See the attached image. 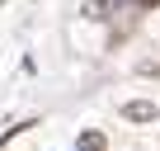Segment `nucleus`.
Returning a JSON list of instances; mask_svg holds the SVG:
<instances>
[{
	"label": "nucleus",
	"mask_w": 160,
	"mask_h": 151,
	"mask_svg": "<svg viewBox=\"0 0 160 151\" xmlns=\"http://www.w3.org/2000/svg\"><path fill=\"white\" fill-rule=\"evenodd\" d=\"M155 113H160V109H155L151 99H127V104L118 109L122 123H155Z\"/></svg>",
	"instance_id": "obj_1"
},
{
	"label": "nucleus",
	"mask_w": 160,
	"mask_h": 151,
	"mask_svg": "<svg viewBox=\"0 0 160 151\" xmlns=\"http://www.w3.org/2000/svg\"><path fill=\"white\" fill-rule=\"evenodd\" d=\"M132 5H141V10H155V5H160V0H132Z\"/></svg>",
	"instance_id": "obj_4"
},
{
	"label": "nucleus",
	"mask_w": 160,
	"mask_h": 151,
	"mask_svg": "<svg viewBox=\"0 0 160 151\" xmlns=\"http://www.w3.org/2000/svg\"><path fill=\"white\" fill-rule=\"evenodd\" d=\"M118 5H122V0H80V14L94 19V24H108L118 14Z\"/></svg>",
	"instance_id": "obj_2"
},
{
	"label": "nucleus",
	"mask_w": 160,
	"mask_h": 151,
	"mask_svg": "<svg viewBox=\"0 0 160 151\" xmlns=\"http://www.w3.org/2000/svg\"><path fill=\"white\" fill-rule=\"evenodd\" d=\"M75 151H108V137L99 128H85V132L75 137Z\"/></svg>",
	"instance_id": "obj_3"
}]
</instances>
